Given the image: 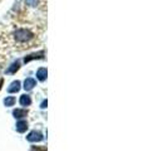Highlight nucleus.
<instances>
[{"label": "nucleus", "instance_id": "nucleus-10", "mask_svg": "<svg viewBox=\"0 0 167 151\" xmlns=\"http://www.w3.org/2000/svg\"><path fill=\"white\" fill-rule=\"evenodd\" d=\"M20 67V63H19V60H16V62H14L8 69H7V73H15Z\"/></svg>", "mask_w": 167, "mask_h": 151}, {"label": "nucleus", "instance_id": "nucleus-2", "mask_svg": "<svg viewBox=\"0 0 167 151\" xmlns=\"http://www.w3.org/2000/svg\"><path fill=\"white\" fill-rule=\"evenodd\" d=\"M26 140L30 141V142H39V141L43 140V135H42V132H39V131H31V132H29V135L26 136Z\"/></svg>", "mask_w": 167, "mask_h": 151}, {"label": "nucleus", "instance_id": "nucleus-8", "mask_svg": "<svg viewBox=\"0 0 167 151\" xmlns=\"http://www.w3.org/2000/svg\"><path fill=\"white\" fill-rule=\"evenodd\" d=\"M28 129V122L26 121H19L16 124V131L18 132H25Z\"/></svg>", "mask_w": 167, "mask_h": 151}, {"label": "nucleus", "instance_id": "nucleus-7", "mask_svg": "<svg viewBox=\"0 0 167 151\" xmlns=\"http://www.w3.org/2000/svg\"><path fill=\"white\" fill-rule=\"evenodd\" d=\"M26 113H28V111L23 110V108H16V110L13 111V115H14L15 118H23V117L26 116Z\"/></svg>", "mask_w": 167, "mask_h": 151}, {"label": "nucleus", "instance_id": "nucleus-14", "mask_svg": "<svg viewBox=\"0 0 167 151\" xmlns=\"http://www.w3.org/2000/svg\"><path fill=\"white\" fill-rule=\"evenodd\" d=\"M47 105H48V102H47V100H44V101L42 102V105H40V107H42V108H45V107H47Z\"/></svg>", "mask_w": 167, "mask_h": 151}, {"label": "nucleus", "instance_id": "nucleus-5", "mask_svg": "<svg viewBox=\"0 0 167 151\" xmlns=\"http://www.w3.org/2000/svg\"><path fill=\"white\" fill-rule=\"evenodd\" d=\"M19 89H20V82L19 81H14L8 87V92L9 93H16V92H19Z\"/></svg>", "mask_w": 167, "mask_h": 151}, {"label": "nucleus", "instance_id": "nucleus-13", "mask_svg": "<svg viewBox=\"0 0 167 151\" xmlns=\"http://www.w3.org/2000/svg\"><path fill=\"white\" fill-rule=\"evenodd\" d=\"M31 151H47L45 147H38V146H33L31 147Z\"/></svg>", "mask_w": 167, "mask_h": 151}, {"label": "nucleus", "instance_id": "nucleus-12", "mask_svg": "<svg viewBox=\"0 0 167 151\" xmlns=\"http://www.w3.org/2000/svg\"><path fill=\"white\" fill-rule=\"evenodd\" d=\"M25 3L30 8H37L39 5V0H25Z\"/></svg>", "mask_w": 167, "mask_h": 151}, {"label": "nucleus", "instance_id": "nucleus-4", "mask_svg": "<svg viewBox=\"0 0 167 151\" xmlns=\"http://www.w3.org/2000/svg\"><path fill=\"white\" fill-rule=\"evenodd\" d=\"M44 54H45V52H44V50H40V52H38V53H34V54L26 55V57L24 58V62H25V63H28V62H30L31 59H35V58H43V57H44Z\"/></svg>", "mask_w": 167, "mask_h": 151}, {"label": "nucleus", "instance_id": "nucleus-1", "mask_svg": "<svg viewBox=\"0 0 167 151\" xmlns=\"http://www.w3.org/2000/svg\"><path fill=\"white\" fill-rule=\"evenodd\" d=\"M13 35H14L15 42H18V43H28L31 39H34V33L30 32L29 29H25V28L16 29L13 33Z\"/></svg>", "mask_w": 167, "mask_h": 151}, {"label": "nucleus", "instance_id": "nucleus-3", "mask_svg": "<svg viewBox=\"0 0 167 151\" xmlns=\"http://www.w3.org/2000/svg\"><path fill=\"white\" fill-rule=\"evenodd\" d=\"M35 86H37V82H35L34 78H26L24 81V89L25 91H30V89L34 88Z\"/></svg>", "mask_w": 167, "mask_h": 151}, {"label": "nucleus", "instance_id": "nucleus-6", "mask_svg": "<svg viewBox=\"0 0 167 151\" xmlns=\"http://www.w3.org/2000/svg\"><path fill=\"white\" fill-rule=\"evenodd\" d=\"M47 74H48V72H47V68H44V67H42L37 71V78L40 82H44L47 79Z\"/></svg>", "mask_w": 167, "mask_h": 151}, {"label": "nucleus", "instance_id": "nucleus-9", "mask_svg": "<svg viewBox=\"0 0 167 151\" xmlns=\"http://www.w3.org/2000/svg\"><path fill=\"white\" fill-rule=\"evenodd\" d=\"M19 102H20L21 106H29V105L31 103V98H30V96H28V95H23V96L20 97Z\"/></svg>", "mask_w": 167, "mask_h": 151}, {"label": "nucleus", "instance_id": "nucleus-15", "mask_svg": "<svg viewBox=\"0 0 167 151\" xmlns=\"http://www.w3.org/2000/svg\"><path fill=\"white\" fill-rule=\"evenodd\" d=\"M3 83H4V79L0 78V89H2V87H3Z\"/></svg>", "mask_w": 167, "mask_h": 151}, {"label": "nucleus", "instance_id": "nucleus-11", "mask_svg": "<svg viewBox=\"0 0 167 151\" xmlns=\"http://www.w3.org/2000/svg\"><path fill=\"white\" fill-rule=\"evenodd\" d=\"M4 103H5V106H7V107L14 106V103H15V97H13V96H10V97H7V98L4 100Z\"/></svg>", "mask_w": 167, "mask_h": 151}, {"label": "nucleus", "instance_id": "nucleus-16", "mask_svg": "<svg viewBox=\"0 0 167 151\" xmlns=\"http://www.w3.org/2000/svg\"><path fill=\"white\" fill-rule=\"evenodd\" d=\"M0 2H2V0H0Z\"/></svg>", "mask_w": 167, "mask_h": 151}]
</instances>
